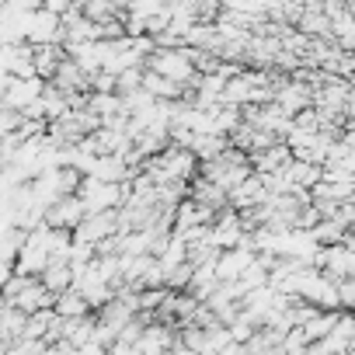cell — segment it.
Returning a JSON list of instances; mask_svg holds the SVG:
<instances>
[{"mask_svg": "<svg viewBox=\"0 0 355 355\" xmlns=\"http://www.w3.org/2000/svg\"><path fill=\"white\" fill-rule=\"evenodd\" d=\"M143 67H150L153 73H160V77H167V80H174V84H192L196 80V63H192V56H189V49L185 46H174V49H153L150 56H146V63Z\"/></svg>", "mask_w": 355, "mask_h": 355, "instance_id": "6da1fadb", "label": "cell"}, {"mask_svg": "<svg viewBox=\"0 0 355 355\" xmlns=\"http://www.w3.org/2000/svg\"><path fill=\"white\" fill-rule=\"evenodd\" d=\"M46 87V77H11L8 87L0 91V105L11 108V112H21L32 98H39Z\"/></svg>", "mask_w": 355, "mask_h": 355, "instance_id": "7a4b0ae2", "label": "cell"}, {"mask_svg": "<svg viewBox=\"0 0 355 355\" xmlns=\"http://www.w3.org/2000/svg\"><path fill=\"white\" fill-rule=\"evenodd\" d=\"M25 42H32V46H39V42H60V46H63L60 15H53V11H46V8H35V11H32V18H28Z\"/></svg>", "mask_w": 355, "mask_h": 355, "instance_id": "3957f363", "label": "cell"}, {"mask_svg": "<svg viewBox=\"0 0 355 355\" xmlns=\"http://www.w3.org/2000/svg\"><path fill=\"white\" fill-rule=\"evenodd\" d=\"M272 101L279 108H286L289 115H296L300 108H306L313 101V84H306V80H286V84L272 87Z\"/></svg>", "mask_w": 355, "mask_h": 355, "instance_id": "277c9868", "label": "cell"}, {"mask_svg": "<svg viewBox=\"0 0 355 355\" xmlns=\"http://www.w3.org/2000/svg\"><path fill=\"white\" fill-rule=\"evenodd\" d=\"M53 296L56 293H49L39 279H32L25 289H18L15 296H8L4 303H11V306H18V310H25V313H32V310H42V306H53Z\"/></svg>", "mask_w": 355, "mask_h": 355, "instance_id": "5b68a950", "label": "cell"}, {"mask_svg": "<svg viewBox=\"0 0 355 355\" xmlns=\"http://www.w3.org/2000/svg\"><path fill=\"white\" fill-rule=\"evenodd\" d=\"M49 84H53V87H60L63 94H67V91H87V73H84V70L67 56V60H60V67L53 70Z\"/></svg>", "mask_w": 355, "mask_h": 355, "instance_id": "8992f818", "label": "cell"}, {"mask_svg": "<svg viewBox=\"0 0 355 355\" xmlns=\"http://www.w3.org/2000/svg\"><path fill=\"white\" fill-rule=\"evenodd\" d=\"M139 87H146L153 98H185V94H189V87H185V84H174V80H167V77L153 73L150 67H143Z\"/></svg>", "mask_w": 355, "mask_h": 355, "instance_id": "52a82bcc", "label": "cell"}, {"mask_svg": "<svg viewBox=\"0 0 355 355\" xmlns=\"http://www.w3.org/2000/svg\"><path fill=\"white\" fill-rule=\"evenodd\" d=\"M35 279H39L49 293H63V289H70V282H73V275H70V261H49Z\"/></svg>", "mask_w": 355, "mask_h": 355, "instance_id": "ba28073f", "label": "cell"}, {"mask_svg": "<svg viewBox=\"0 0 355 355\" xmlns=\"http://www.w3.org/2000/svg\"><path fill=\"white\" fill-rule=\"evenodd\" d=\"M167 345H174V331L171 327H160V324H150V327H143L139 331V338H136V352H160V348H167Z\"/></svg>", "mask_w": 355, "mask_h": 355, "instance_id": "9c48e42d", "label": "cell"}, {"mask_svg": "<svg viewBox=\"0 0 355 355\" xmlns=\"http://www.w3.org/2000/svg\"><path fill=\"white\" fill-rule=\"evenodd\" d=\"M53 310H56V317H80V313H87L91 306H87V300L70 286V289H63V293L53 296Z\"/></svg>", "mask_w": 355, "mask_h": 355, "instance_id": "30bf717a", "label": "cell"}, {"mask_svg": "<svg viewBox=\"0 0 355 355\" xmlns=\"http://www.w3.org/2000/svg\"><path fill=\"white\" fill-rule=\"evenodd\" d=\"M300 28H303V32H310V35H327V15L310 11V15H303V18H300Z\"/></svg>", "mask_w": 355, "mask_h": 355, "instance_id": "8fae6325", "label": "cell"}, {"mask_svg": "<svg viewBox=\"0 0 355 355\" xmlns=\"http://www.w3.org/2000/svg\"><path fill=\"white\" fill-rule=\"evenodd\" d=\"M70 4H73V0H42V8H46V11H53V15H63Z\"/></svg>", "mask_w": 355, "mask_h": 355, "instance_id": "7c38bea8", "label": "cell"}, {"mask_svg": "<svg viewBox=\"0 0 355 355\" xmlns=\"http://www.w3.org/2000/svg\"><path fill=\"white\" fill-rule=\"evenodd\" d=\"M112 4H115L119 11H125V8H129V0H112Z\"/></svg>", "mask_w": 355, "mask_h": 355, "instance_id": "4fadbf2b", "label": "cell"}, {"mask_svg": "<svg viewBox=\"0 0 355 355\" xmlns=\"http://www.w3.org/2000/svg\"><path fill=\"white\" fill-rule=\"evenodd\" d=\"M0 4H4V0H0Z\"/></svg>", "mask_w": 355, "mask_h": 355, "instance_id": "5bb4252c", "label": "cell"}]
</instances>
